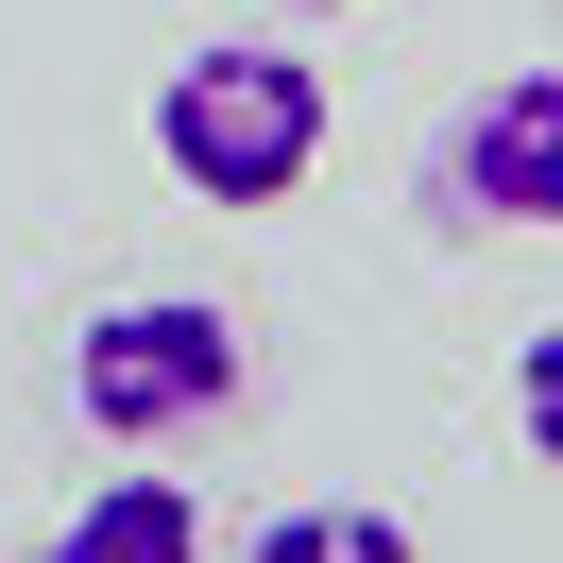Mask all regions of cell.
Returning a JSON list of instances; mask_svg holds the SVG:
<instances>
[{
  "label": "cell",
  "instance_id": "7",
  "mask_svg": "<svg viewBox=\"0 0 563 563\" xmlns=\"http://www.w3.org/2000/svg\"><path fill=\"white\" fill-rule=\"evenodd\" d=\"M290 18H342V0H290Z\"/></svg>",
  "mask_w": 563,
  "mask_h": 563
},
{
  "label": "cell",
  "instance_id": "1",
  "mask_svg": "<svg viewBox=\"0 0 563 563\" xmlns=\"http://www.w3.org/2000/svg\"><path fill=\"white\" fill-rule=\"evenodd\" d=\"M154 172L188 206H290L324 172V69L290 35H206L154 86Z\"/></svg>",
  "mask_w": 563,
  "mask_h": 563
},
{
  "label": "cell",
  "instance_id": "2",
  "mask_svg": "<svg viewBox=\"0 0 563 563\" xmlns=\"http://www.w3.org/2000/svg\"><path fill=\"white\" fill-rule=\"evenodd\" d=\"M240 393H256V342L206 290H120L69 342V410L103 427V444H188V427H222Z\"/></svg>",
  "mask_w": 563,
  "mask_h": 563
},
{
  "label": "cell",
  "instance_id": "5",
  "mask_svg": "<svg viewBox=\"0 0 563 563\" xmlns=\"http://www.w3.org/2000/svg\"><path fill=\"white\" fill-rule=\"evenodd\" d=\"M240 563H410V512L393 495H290L240 529Z\"/></svg>",
  "mask_w": 563,
  "mask_h": 563
},
{
  "label": "cell",
  "instance_id": "4",
  "mask_svg": "<svg viewBox=\"0 0 563 563\" xmlns=\"http://www.w3.org/2000/svg\"><path fill=\"white\" fill-rule=\"evenodd\" d=\"M35 563H206V495L188 478H103Z\"/></svg>",
  "mask_w": 563,
  "mask_h": 563
},
{
  "label": "cell",
  "instance_id": "6",
  "mask_svg": "<svg viewBox=\"0 0 563 563\" xmlns=\"http://www.w3.org/2000/svg\"><path fill=\"white\" fill-rule=\"evenodd\" d=\"M512 427H529V461L563 478V324H529V342H512Z\"/></svg>",
  "mask_w": 563,
  "mask_h": 563
},
{
  "label": "cell",
  "instance_id": "3",
  "mask_svg": "<svg viewBox=\"0 0 563 563\" xmlns=\"http://www.w3.org/2000/svg\"><path fill=\"white\" fill-rule=\"evenodd\" d=\"M427 206L461 240H563V69H495L427 137Z\"/></svg>",
  "mask_w": 563,
  "mask_h": 563
}]
</instances>
